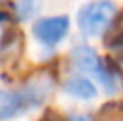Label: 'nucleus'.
Returning a JSON list of instances; mask_svg holds the SVG:
<instances>
[{
    "instance_id": "2",
    "label": "nucleus",
    "mask_w": 123,
    "mask_h": 121,
    "mask_svg": "<svg viewBox=\"0 0 123 121\" xmlns=\"http://www.w3.org/2000/svg\"><path fill=\"white\" fill-rule=\"evenodd\" d=\"M71 59H73L75 66H77L79 69H82L84 73H87V75H91L93 78H96V80L105 87L107 93H114V91H116L114 77L111 75V71L105 69L104 62H102V59L98 57V53L91 46H87V45H79V46H75L73 52H71Z\"/></svg>"
},
{
    "instance_id": "5",
    "label": "nucleus",
    "mask_w": 123,
    "mask_h": 121,
    "mask_svg": "<svg viewBox=\"0 0 123 121\" xmlns=\"http://www.w3.org/2000/svg\"><path fill=\"white\" fill-rule=\"evenodd\" d=\"M37 7H39V0H18L16 2V12L22 20H29L31 16H34Z\"/></svg>"
},
{
    "instance_id": "4",
    "label": "nucleus",
    "mask_w": 123,
    "mask_h": 121,
    "mask_svg": "<svg viewBox=\"0 0 123 121\" xmlns=\"http://www.w3.org/2000/svg\"><path fill=\"white\" fill-rule=\"evenodd\" d=\"M62 89H64L66 94H70V96H73L77 100H93L98 94L96 86L89 78L82 77V75H75V77L68 78L64 82V86H62Z\"/></svg>"
},
{
    "instance_id": "1",
    "label": "nucleus",
    "mask_w": 123,
    "mask_h": 121,
    "mask_svg": "<svg viewBox=\"0 0 123 121\" xmlns=\"http://www.w3.org/2000/svg\"><path fill=\"white\" fill-rule=\"evenodd\" d=\"M114 14H116V4L111 0L87 2L79 9V29L86 37H100L109 29Z\"/></svg>"
},
{
    "instance_id": "3",
    "label": "nucleus",
    "mask_w": 123,
    "mask_h": 121,
    "mask_svg": "<svg viewBox=\"0 0 123 121\" xmlns=\"http://www.w3.org/2000/svg\"><path fill=\"white\" fill-rule=\"evenodd\" d=\"M70 30V18L68 16H48L39 18L32 27V34L45 46H55L66 37Z\"/></svg>"
},
{
    "instance_id": "6",
    "label": "nucleus",
    "mask_w": 123,
    "mask_h": 121,
    "mask_svg": "<svg viewBox=\"0 0 123 121\" xmlns=\"http://www.w3.org/2000/svg\"><path fill=\"white\" fill-rule=\"evenodd\" d=\"M68 121H91V118L86 114H77V116H71Z\"/></svg>"
}]
</instances>
